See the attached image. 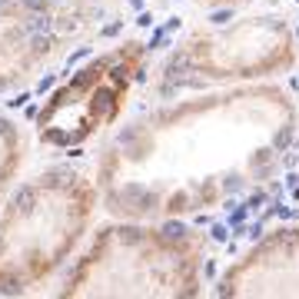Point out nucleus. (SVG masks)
Wrapping results in <instances>:
<instances>
[{
	"instance_id": "nucleus-3",
	"label": "nucleus",
	"mask_w": 299,
	"mask_h": 299,
	"mask_svg": "<svg viewBox=\"0 0 299 299\" xmlns=\"http://www.w3.org/2000/svg\"><path fill=\"white\" fill-rule=\"evenodd\" d=\"M90 210L94 190L77 173H50L30 183L0 219V289H24L60 266Z\"/></svg>"
},
{
	"instance_id": "nucleus-6",
	"label": "nucleus",
	"mask_w": 299,
	"mask_h": 299,
	"mask_svg": "<svg viewBox=\"0 0 299 299\" xmlns=\"http://www.w3.org/2000/svg\"><path fill=\"white\" fill-rule=\"evenodd\" d=\"M219 296H299V226H283L253 243L219 279Z\"/></svg>"
},
{
	"instance_id": "nucleus-2",
	"label": "nucleus",
	"mask_w": 299,
	"mask_h": 299,
	"mask_svg": "<svg viewBox=\"0 0 299 299\" xmlns=\"http://www.w3.org/2000/svg\"><path fill=\"white\" fill-rule=\"evenodd\" d=\"M206 246L190 226H113L70 276V293L196 296L203 289Z\"/></svg>"
},
{
	"instance_id": "nucleus-7",
	"label": "nucleus",
	"mask_w": 299,
	"mask_h": 299,
	"mask_svg": "<svg viewBox=\"0 0 299 299\" xmlns=\"http://www.w3.org/2000/svg\"><path fill=\"white\" fill-rule=\"evenodd\" d=\"M13 163H17V153H13V140L7 130H0V190H4L7 176H10Z\"/></svg>"
},
{
	"instance_id": "nucleus-4",
	"label": "nucleus",
	"mask_w": 299,
	"mask_h": 299,
	"mask_svg": "<svg viewBox=\"0 0 299 299\" xmlns=\"http://www.w3.org/2000/svg\"><path fill=\"white\" fill-rule=\"evenodd\" d=\"M293 60L296 37L283 17H246L190 37L163 67V90L273 77Z\"/></svg>"
},
{
	"instance_id": "nucleus-1",
	"label": "nucleus",
	"mask_w": 299,
	"mask_h": 299,
	"mask_svg": "<svg viewBox=\"0 0 299 299\" xmlns=\"http://www.w3.org/2000/svg\"><path fill=\"white\" fill-rule=\"evenodd\" d=\"M299 143V100L236 87L140 117L103 160V193L130 219H183L273 180Z\"/></svg>"
},
{
	"instance_id": "nucleus-8",
	"label": "nucleus",
	"mask_w": 299,
	"mask_h": 299,
	"mask_svg": "<svg viewBox=\"0 0 299 299\" xmlns=\"http://www.w3.org/2000/svg\"><path fill=\"white\" fill-rule=\"evenodd\" d=\"M193 4H199V7H236L243 0H193Z\"/></svg>"
},
{
	"instance_id": "nucleus-5",
	"label": "nucleus",
	"mask_w": 299,
	"mask_h": 299,
	"mask_svg": "<svg viewBox=\"0 0 299 299\" xmlns=\"http://www.w3.org/2000/svg\"><path fill=\"white\" fill-rule=\"evenodd\" d=\"M140 67H143V50H117L90 63L40 113V137L70 146L83 143L106 123H113L123 110L133 80L140 77Z\"/></svg>"
}]
</instances>
